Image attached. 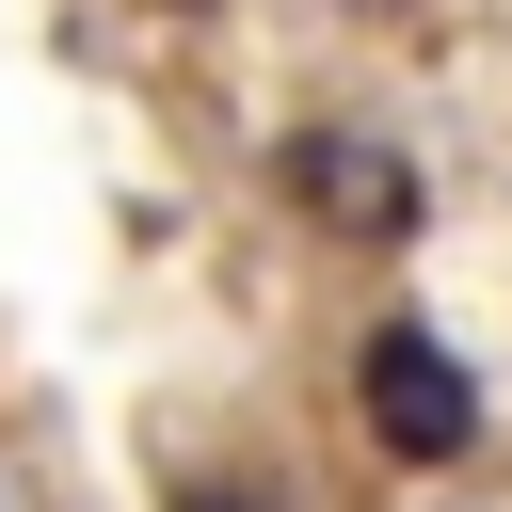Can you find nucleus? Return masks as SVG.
I'll use <instances>...</instances> for the list:
<instances>
[{
	"mask_svg": "<svg viewBox=\"0 0 512 512\" xmlns=\"http://www.w3.org/2000/svg\"><path fill=\"white\" fill-rule=\"evenodd\" d=\"M352 416H368L384 464H464L480 448V384H464V352L432 320H368L352 336Z\"/></svg>",
	"mask_w": 512,
	"mask_h": 512,
	"instance_id": "nucleus-1",
	"label": "nucleus"
},
{
	"mask_svg": "<svg viewBox=\"0 0 512 512\" xmlns=\"http://www.w3.org/2000/svg\"><path fill=\"white\" fill-rule=\"evenodd\" d=\"M288 192H304L320 224H352V240H400V224H416V160H400L384 128H336V112L288 128Z\"/></svg>",
	"mask_w": 512,
	"mask_h": 512,
	"instance_id": "nucleus-2",
	"label": "nucleus"
},
{
	"mask_svg": "<svg viewBox=\"0 0 512 512\" xmlns=\"http://www.w3.org/2000/svg\"><path fill=\"white\" fill-rule=\"evenodd\" d=\"M176 512H288V496H272V480H224V464H208V480H176Z\"/></svg>",
	"mask_w": 512,
	"mask_h": 512,
	"instance_id": "nucleus-3",
	"label": "nucleus"
},
{
	"mask_svg": "<svg viewBox=\"0 0 512 512\" xmlns=\"http://www.w3.org/2000/svg\"><path fill=\"white\" fill-rule=\"evenodd\" d=\"M352 16H400V0H352Z\"/></svg>",
	"mask_w": 512,
	"mask_h": 512,
	"instance_id": "nucleus-4",
	"label": "nucleus"
},
{
	"mask_svg": "<svg viewBox=\"0 0 512 512\" xmlns=\"http://www.w3.org/2000/svg\"><path fill=\"white\" fill-rule=\"evenodd\" d=\"M176 16H192V0H176Z\"/></svg>",
	"mask_w": 512,
	"mask_h": 512,
	"instance_id": "nucleus-5",
	"label": "nucleus"
}]
</instances>
